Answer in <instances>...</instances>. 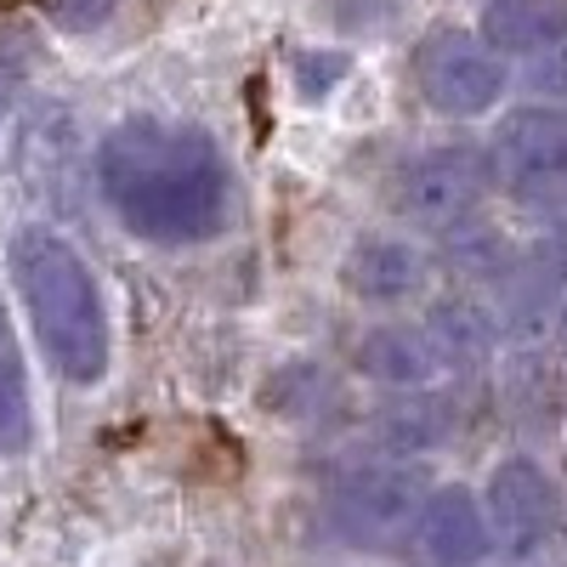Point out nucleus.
Masks as SVG:
<instances>
[{
  "label": "nucleus",
  "instance_id": "7ed1b4c3",
  "mask_svg": "<svg viewBox=\"0 0 567 567\" xmlns=\"http://www.w3.org/2000/svg\"><path fill=\"white\" fill-rule=\"evenodd\" d=\"M488 182L505 199L528 210H561L567 205V114L545 103H523L494 125L488 142Z\"/></svg>",
  "mask_w": 567,
  "mask_h": 567
},
{
  "label": "nucleus",
  "instance_id": "f8f14e48",
  "mask_svg": "<svg viewBox=\"0 0 567 567\" xmlns=\"http://www.w3.org/2000/svg\"><path fill=\"white\" fill-rule=\"evenodd\" d=\"M40 437L34 420V381H29V358H23V336L12 323V307L0 296V454L23 460Z\"/></svg>",
  "mask_w": 567,
  "mask_h": 567
},
{
  "label": "nucleus",
  "instance_id": "f03ea898",
  "mask_svg": "<svg viewBox=\"0 0 567 567\" xmlns=\"http://www.w3.org/2000/svg\"><path fill=\"white\" fill-rule=\"evenodd\" d=\"M7 272L23 301L29 336L69 386H97L114 363V329H109V301L91 261L63 239L58 227L29 221L7 245Z\"/></svg>",
  "mask_w": 567,
  "mask_h": 567
},
{
  "label": "nucleus",
  "instance_id": "6e6552de",
  "mask_svg": "<svg viewBox=\"0 0 567 567\" xmlns=\"http://www.w3.org/2000/svg\"><path fill=\"white\" fill-rule=\"evenodd\" d=\"M409 545L425 567H477L488 556V523H483V499L465 483H443L425 494Z\"/></svg>",
  "mask_w": 567,
  "mask_h": 567
},
{
  "label": "nucleus",
  "instance_id": "dca6fc26",
  "mask_svg": "<svg viewBox=\"0 0 567 567\" xmlns=\"http://www.w3.org/2000/svg\"><path fill=\"white\" fill-rule=\"evenodd\" d=\"M329 403H336V381H329L312 358H296V363L272 369V381H267V409L272 414H284V420H318Z\"/></svg>",
  "mask_w": 567,
  "mask_h": 567
},
{
  "label": "nucleus",
  "instance_id": "9b49d317",
  "mask_svg": "<svg viewBox=\"0 0 567 567\" xmlns=\"http://www.w3.org/2000/svg\"><path fill=\"white\" fill-rule=\"evenodd\" d=\"M477 34L499 58H539L567 34V0H483Z\"/></svg>",
  "mask_w": 567,
  "mask_h": 567
},
{
  "label": "nucleus",
  "instance_id": "39448f33",
  "mask_svg": "<svg viewBox=\"0 0 567 567\" xmlns=\"http://www.w3.org/2000/svg\"><path fill=\"white\" fill-rule=\"evenodd\" d=\"M483 523H488V550L499 561L511 567L534 561L561 534V488L550 477V465L534 460L528 449L494 460L483 483Z\"/></svg>",
  "mask_w": 567,
  "mask_h": 567
},
{
  "label": "nucleus",
  "instance_id": "a211bd4d",
  "mask_svg": "<svg viewBox=\"0 0 567 567\" xmlns=\"http://www.w3.org/2000/svg\"><path fill=\"white\" fill-rule=\"evenodd\" d=\"M40 12L52 18L63 34H91V29H103L120 12V0H40Z\"/></svg>",
  "mask_w": 567,
  "mask_h": 567
},
{
  "label": "nucleus",
  "instance_id": "423d86ee",
  "mask_svg": "<svg viewBox=\"0 0 567 567\" xmlns=\"http://www.w3.org/2000/svg\"><path fill=\"white\" fill-rule=\"evenodd\" d=\"M425 494L432 488H425L420 465L374 460V465H358L336 483V494H329V523L352 545H398V539H409Z\"/></svg>",
  "mask_w": 567,
  "mask_h": 567
},
{
  "label": "nucleus",
  "instance_id": "9d476101",
  "mask_svg": "<svg viewBox=\"0 0 567 567\" xmlns=\"http://www.w3.org/2000/svg\"><path fill=\"white\" fill-rule=\"evenodd\" d=\"M352 363H358L363 381L392 386V392H420L443 374V358H437L432 336H425V323H374V329H363L358 347H352Z\"/></svg>",
  "mask_w": 567,
  "mask_h": 567
},
{
  "label": "nucleus",
  "instance_id": "20e7f679",
  "mask_svg": "<svg viewBox=\"0 0 567 567\" xmlns=\"http://www.w3.org/2000/svg\"><path fill=\"white\" fill-rule=\"evenodd\" d=\"M414 91L443 120H483L505 103L511 63L477 29H437L414 45Z\"/></svg>",
  "mask_w": 567,
  "mask_h": 567
},
{
  "label": "nucleus",
  "instance_id": "aec40b11",
  "mask_svg": "<svg viewBox=\"0 0 567 567\" xmlns=\"http://www.w3.org/2000/svg\"><path fill=\"white\" fill-rule=\"evenodd\" d=\"M556 347H561V352H567V296H561V301H556Z\"/></svg>",
  "mask_w": 567,
  "mask_h": 567
},
{
  "label": "nucleus",
  "instance_id": "2eb2a0df",
  "mask_svg": "<svg viewBox=\"0 0 567 567\" xmlns=\"http://www.w3.org/2000/svg\"><path fill=\"white\" fill-rule=\"evenodd\" d=\"M374 437H381V460H409V454H420V449L449 443V414H443L437 403L414 398V403L386 409L381 425H374Z\"/></svg>",
  "mask_w": 567,
  "mask_h": 567
},
{
  "label": "nucleus",
  "instance_id": "ddd939ff",
  "mask_svg": "<svg viewBox=\"0 0 567 567\" xmlns=\"http://www.w3.org/2000/svg\"><path fill=\"white\" fill-rule=\"evenodd\" d=\"M425 336H432L443 369H471L499 347V318L471 296H443L425 312Z\"/></svg>",
  "mask_w": 567,
  "mask_h": 567
},
{
  "label": "nucleus",
  "instance_id": "f257e3e1",
  "mask_svg": "<svg viewBox=\"0 0 567 567\" xmlns=\"http://www.w3.org/2000/svg\"><path fill=\"white\" fill-rule=\"evenodd\" d=\"M97 194L142 245H210L233 227V165L199 125L131 114L97 142Z\"/></svg>",
  "mask_w": 567,
  "mask_h": 567
},
{
  "label": "nucleus",
  "instance_id": "0eeeda50",
  "mask_svg": "<svg viewBox=\"0 0 567 567\" xmlns=\"http://www.w3.org/2000/svg\"><path fill=\"white\" fill-rule=\"evenodd\" d=\"M483 194H488V154L471 148V142L420 148L398 171V210L414 227H432V233H454L460 221H471Z\"/></svg>",
  "mask_w": 567,
  "mask_h": 567
},
{
  "label": "nucleus",
  "instance_id": "1a4fd4ad",
  "mask_svg": "<svg viewBox=\"0 0 567 567\" xmlns=\"http://www.w3.org/2000/svg\"><path fill=\"white\" fill-rule=\"evenodd\" d=\"M425 250L403 233H358L347 261H341V284L363 301V307H403L425 290Z\"/></svg>",
  "mask_w": 567,
  "mask_h": 567
},
{
  "label": "nucleus",
  "instance_id": "f3484780",
  "mask_svg": "<svg viewBox=\"0 0 567 567\" xmlns=\"http://www.w3.org/2000/svg\"><path fill=\"white\" fill-rule=\"evenodd\" d=\"M528 97L567 114V34L556 45H545L539 58H528Z\"/></svg>",
  "mask_w": 567,
  "mask_h": 567
},
{
  "label": "nucleus",
  "instance_id": "6ab92c4d",
  "mask_svg": "<svg viewBox=\"0 0 567 567\" xmlns=\"http://www.w3.org/2000/svg\"><path fill=\"white\" fill-rule=\"evenodd\" d=\"M347 69H352L347 52H301V58H296V85H301V97H307V103L329 97V85L347 80Z\"/></svg>",
  "mask_w": 567,
  "mask_h": 567
},
{
  "label": "nucleus",
  "instance_id": "4468645a",
  "mask_svg": "<svg viewBox=\"0 0 567 567\" xmlns=\"http://www.w3.org/2000/svg\"><path fill=\"white\" fill-rule=\"evenodd\" d=\"M505 296L516 312H556V301L567 296V233H545V239L523 245V250H511L505 261Z\"/></svg>",
  "mask_w": 567,
  "mask_h": 567
}]
</instances>
